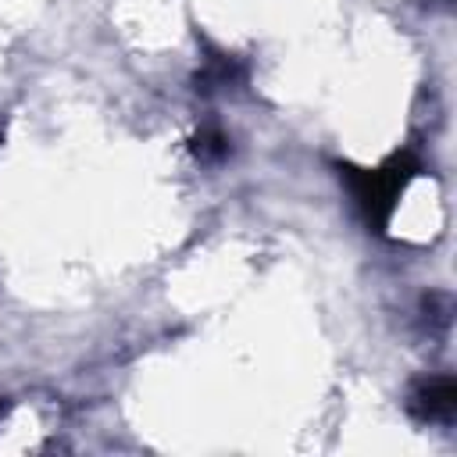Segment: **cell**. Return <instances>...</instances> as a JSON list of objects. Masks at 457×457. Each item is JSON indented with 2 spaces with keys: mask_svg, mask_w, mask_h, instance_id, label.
Here are the masks:
<instances>
[{
  "mask_svg": "<svg viewBox=\"0 0 457 457\" xmlns=\"http://www.w3.org/2000/svg\"><path fill=\"white\" fill-rule=\"evenodd\" d=\"M411 411L425 421H450L453 411H457V386L450 375H439V378H428V382H418L414 393H411Z\"/></svg>",
  "mask_w": 457,
  "mask_h": 457,
  "instance_id": "obj_1",
  "label": "cell"
},
{
  "mask_svg": "<svg viewBox=\"0 0 457 457\" xmlns=\"http://www.w3.org/2000/svg\"><path fill=\"white\" fill-rule=\"evenodd\" d=\"M204 161H214V157H221L225 150H228V139L218 132V129H204L200 136H196V146H193Z\"/></svg>",
  "mask_w": 457,
  "mask_h": 457,
  "instance_id": "obj_2",
  "label": "cell"
}]
</instances>
